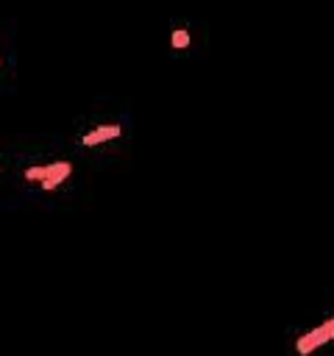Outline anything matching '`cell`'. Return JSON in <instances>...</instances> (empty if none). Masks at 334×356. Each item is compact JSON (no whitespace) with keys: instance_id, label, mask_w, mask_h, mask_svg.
Listing matches in <instances>:
<instances>
[{"instance_id":"1","label":"cell","mask_w":334,"mask_h":356,"mask_svg":"<svg viewBox=\"0 0 334 356\" xmlns=\"http://www.w3.org/2000/svg\"><path fill=\"white\" fill-rule=\"evenodd\" d=\"M120 136H122V125H120V122H106V125H97V128L86 131V134L81 136V145H84V147H97V145L114 142V139H120Z\"/></svg>"},{"instance_id":"2","label":"cell","mask_w":334,"mask_h":356,"mask_svg":"<svg viewBox=\"0 0 334 356\" xmlns=\"http://www.w3.org/2000/svg\"><path fill=\"white\" fill-rule=\"evenodd\" d=\"M170 47H173L175 53L189 50V47H192V31H189L186 25H175V28L170 31Z\"/></svg>"},{"instance_id":"3","label":"cell","mask_w":334,"mask_h":356,"mask_svg":"<svg viewBox=\"0 0 334 356\" xmlns=\"http://www.w3.org/2000/svg\"><path fill=\"white\" fill-rule=\"evenodd\" d=\"M64 161H53V164H39V167H31V170H25V181H39V184H45L58 167H61Z\"/></svg>"},{"instance_id":"4","label":"cell","mask_w":334,"mask_h":356,"mask_svg":"<svg viewBox=\"0 0 334 356\" xmlns=\"http://www.w3.org/2000/svg\"><path fill=\"white\" fill-rule=\"evenodd\" d=\"M70 175H72V164H70V161H64V164H61V167H58V170H56L45 184H39V186H42L45 192H53V189H56L61 181H67Z\"/></svg>"}]
</instances>
